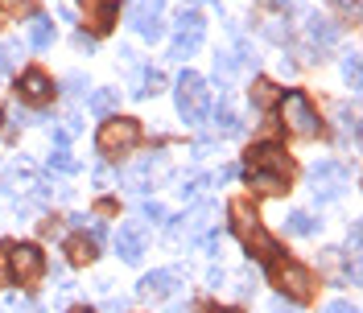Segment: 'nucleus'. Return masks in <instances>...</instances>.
Masks as SVG:
<instances>
[{
  "label": "nucleus",
  "mask_w": 363,
  "mask_h": 313,
  "mask_svg": "<svg viewBox=\"0 0 363 313\" xmlns=\"http://www.w3.org/2000/svg\"><path fill=\"white\" fill-rule=\"evenodd\" d=\"M231 215H236V231H240V240L248 243V252H256V260H277V240L268 235L265 227H260V218H256V211H252V202H236L231 206Z\"/></svg>",
  "instance_id": "nucleus-1"
},
{
  "label": "nucleus",
  "mask_w": 363,
  "mask_h": 313,
  "mask_svg": "<svg viewBox=\"0 0 363 313\" xmlns=\"http://www.w3.org/2000/svg\"><path fill=\"white\" fill-rule=\"evenodd\" d=\"M281 124L289 128L293 136H318L322 132V116L314 112V103L301 95V91H289V95H281Z\"/></svg>",
  "instance_id": "nucleus-2"
},
{
  "label": "nucleus",
  "mask_w": 363,
  "mask_h": 313,
  "mask_svg": "<svg viewBox=\"0 0 363 313\" xmlns=\"http://www.w3.org/2000/svg\"><path fill=\"white\" fill-rule=\"evenodd\" d=\"M268 272H272V280H277L281 297H289V301H310V297H314V272H310L306 264H293V260H268Z\"/></svg>",
  "instance_id": "nucleus-3"
},
{
  "label": "nucleus",
  "mask_w": 363,
  "mask_h": 313,
  "mask_svg": "<svg viewBox=\"0 0 363 313\" xmlns=\"http://www.w3.org/2000/svg\"><path fill=\"white\" fill-rule=\"evenodd\" d=\"M207 83H202V74L194 71H182V78H178V116L190 124V128H198V124L207 120Z\"/></svg>",
  "instance_id": "nucleus-4"
},
{
  "label": "nucleus",
  "mask_w": 363,
  "mask_h": 313,
  "mask_svg": "<svg viewBox=\"0 0 363 313\" xmlns=\"http://www.w3.org/2000/svg\"><path fill=\"white\" fill-rule=\"evenodd\" d=\"M141 141V124L137 120H108L103 128H99L96 136V148L103 153V157H120V153H132V145Z\"/></svg>",
  "instance_id": "nucleus-5"
},
{
  "label": "nucleus",
  "mask_w": 363,
  "mask_h": 313,
  "mask_svg": "<svg viewBox=\"0 0 363 313\" xmlns=\"http://www.w3.org/2000/svg\"><path fill=\"white\" fill-rule=\"evenodd\" d=\"M4 264H8V276H17L21 285H29V280H38L46 272V256L33 243H8L4 247Z\"/></svg>",
  "instance_id": "nucleus-6"
},
{
  "label": "nucleus",
  "mask_w": 363,
  "mask_h": 313,
  "mask_svg": "<svg viewBox=\"0 0 363 313\" xmlns=\"http://www.w3.org/2000/svg\"><path fill=\"white\" fill-rule=\"evenodd\" d=\"M347 165L339 161H322V165L310 169V190H314L318 202H330V198H342L347 194Z\"/></svg>",
  "instance_id": "nucleus-7"
},
{
  "label": "nucleus",
  "mask_w": 363,
  "mask_h": 313,
  "mask_svg": "<svg viewBox=\"0 0 363 313\" xmlns=\"http://www.w3.org/2000/svg\"><path fill=\"white\" fill-rule=\"evenodd\" d=\"M128 21L137 25V33L145 42H161L166 37V21H161V0H137L128 8Z\"/></svg>",
  "instance_id": "nucleus-8"
},
{
  "label": "nucleus",
  "mask_w": 363,
  "mask_h": 313,
  "mask_svg": "<svg viewBox=\"0 0 363 313\" xmlns=\"http://www.w3.org/2000/svg\"><path fill=\"white\" fill-rule=\"evenodd\" d=\"M186 276H190V268H157V272L141 276L137 293H141V297H170V293L178 289V280H186Z\"/></svg>",
  "instance_id": "nucleus-9"
},
{
  "label": "nucleus",
  "mask_w": 363,
  "mask_h": 313,
  "mask_svg": "<svg viewBox=\"0 0 363 313\" xmlns=\"http://www.w3.org/2000/svg\"><path fill=\"white\" fill-rule=\"evenodd\" d=\"M248 169H260V173H281V177H289V157H285V148L277 145H256L248 153Z\"/></svg>",
  "instance_id": "nucleus-10"
},
{
  "label": "nucleus",
  "mask_w": 363,
  "mask_h": 313,
  "mask_svg": "<svg viewBox=\"0 0 363 313\" xmlns=\"http://www.w3.org/2000/svg\"><path fill=\"white\" fill-rule=\"evenodd\" d=\"M17 91H21L25 103H46L50 95H54V83H50V74L46 71H25L21 74V83H17Z\"/></svg>",
  "instance_id": "nucleus-11"
},
{
  "label": "nucleus",
  "mask_w": 363,
  "mask_h": 313,
  "mask_svg": "<svg viewBox=\"0 0 363 313\" xmlns=\"http://www.w3.org/2000/svg\"><path fill=\"white\" fill-rule=\"evenodd\" d=\"M116 252L124 256V264H141V256H145V231L141 227H120L116 231Z\"/></svg>",
  "instance_id": "nucleus-12"
},
{
  "label": "nucleus",
  "mask_w": 363,
  "mask_h": 313,
  "mask_svg": "<svg viewBox=\"0 0 363 313\" xmlns=\"http://www.w3.org/2000/svg\"><path fill=\"white\" fill-rule=\"evenodd\" d=\"M306 33H310V42H314V58H322V49H330L335 46V42H339V25L335 21H326V17H310V21H306Z\"/></svg>",
  "instance_id": "nucleus-13"
},
{
  "label": "nucleus",
  "mask_w": 363,
  "mask_h": 313,
  "mask_svg": "<svg viewBox=\"0 0 363 313\" xmlns=\"http://www.w3.org/2000/svg\"><path fill=\"white\" fill-rule=\"evenodd\" d=\"M87 107H91L96 116H116V112H120V91L103 87V91H96V95L87 99Z\"/></svg>",
  "instance_id": "nucleus-14"
},
{
  "label": "nucleus",
  "mask_w": 363,
  "mask_h": 313,
  "mask_svg": "<svg viewBox=\"0 0 363 313\" xmlns=\"http://www.w3.org/2000/svg\"><path fill=\"white\" fill-rule=\"evenodd\" d=\"M248 186L260 194H281L285 190V177L281 173H260V169H248Z\"/></svg>",
  "instance_id": "nucleus-15"
},
{
  "label": "nucleus",
  "mask_w": 363,
  "mask_h": 313,
  "mask_svg": "<svg viewBox=\"0 0 363 313\" xmlns=\"http://www.w3.org/2000/svg\"><path fill=\"white\" fill-rule=\"evenodd\" d=\"M202 33H207V21L198 17V13H178V37H190V42H202Z\"/></svg>",
  "instance_id": "nucleus-16"
},
{
  "label": "nucleus",
  "mask_w": 363,
  "mask_h": 313,
  "mask_svg": "<svg viewBox=\"0 0 363 313\" xmlns=\"http://www.w3.org/2000/svg\"><path fill=\"white\" fill-rule=\"evenodd\" d=\"M29 46L33 49H50L54 46V25H50L46 17H33V21H29Z\"/></svg>",
  "instance_id": "nucleus-17"
},
{
  "label": "nucleus",
  "mask_w": 363,
  "mask_h": 313,
  "mask_svg": "<svg viewBox=\"0 0 363 313\" xmlns=\"http://www.w3.org/2000/svg\"><path fill=\"white\" fill-rule=\"evenodd\" d=\"M215 128L223 132V136H240L243 132V124H240V116L227 107V95H223V103H219V112H215Z\"/></svg>",
  "instance_id": "nucleus-18"
},
{
  "label": "nucleus",
  "mask_w": 363,
  "mask_h": 313,
  "mask_svg": "<svg viewBox=\"0 0 363 313\" xmlns=\"http://www.w3.org/2000/svg\"><path fill=\"white\" fill-rule=\"evenodd\" d=\"M318 227H322V223H318L314 215H306V211H293V215L285 218V231H289V235H318Z\"/></svg>",
  "instance_id": "nucleus-19"
},
{
  "label": "nucleus",
  "mask_w": 363,
  "mask_h": 313,
  "mask_svg": "<svg viewBox=\"0 0 363 313\" xmlns=\"http://www.w3.org/2000/svg\"><path fill=\"white\" fill-rule=\"evenodd\" d=\"M252 107H256V112H265V107H272V103H277V99H281V91H277V87H272V83H265V78H260V83H256V87H252Z\"/></svg>",
  "instance_id": "nucleus-20"
},
{
  "label": "nucleus",
  "mask_w": 363,
  "mask_h": 313,
  "mask_svg": "<svg viewBox=\"0 0 363 313\" xmlns=\"http://www.w3.org/2000/svg\"><path fill=\"white\" fill-rule=\"evenodd\" d=\"M67 252H71V264H91V260H96V243L83 240V235H74V240L67 243Z\"/></svg>",
  "instance_id": "nucleus-21"
},
{
  "label": "nucleus",
  "mask_w": 363,
  "mask_h": 313,
  "mask_svg": "<svg viewBox=\"0 0 363 313\" xmlns=\"http://www.w3.org/2000/svg\"><path fill=\"white\" fill-rule=\"evenodd\" d=\"M50 169H58V173H79V161H74L67 148H54V153H50Z\"/></svg>",
  "instance_id": "nucleus-22"
},
{
  "label": "nucleus",
  "mask_w": 363,
  "mask_h": 313,
  "mask_svg": "<svg viewBox=\"0 0 363 313\" xmlns=\"http://www.w3.org/2000/svg\"><path fill=\"white\" fill-rule=\"evenodd\" d=\"M342 74H347V83H351V91H359L363 74H359V54H355V49H351V54L342 58Z\"/></svg>",
  "instance_id": "nucleus-23"
},
{
  "label": "nucleus",
  "mask_w": 363,
  "mask_h": 313,
  "mask_svg": "<svg viewBox=\"0 0 363 313\" xmlns=\"http://www.w3.org/2000/svg\"><path fill=\"white\" fill-rule=\"evenodd\" d=\"M116 17H120V8H116L112 0H103V4H99V13H96V29H99V33H103V29H112Z\"/></svg>",
  "instance_id": "nucleus-24"
},
{
  "label": "nucleus",
  "mask_w": 363,
  "mask_h": 313,
  "mask_svg": "<svg viewBox=\"0 0 363 313\" xmlns=\"http://www.w3.org/2000/svg\"><path fill=\"white\" fill-rule=\"evenodd\" d=\"M17 62H21V46L17 42H4L0 46V71H17Z\"/></svg>",
  "instance_id": "nucleus-25"
},
{
  "label": "nucleus",
  "mask_w": 363,
  "mask_h": 313,
  "mask_svg": "<svg viewBox=\"0 0 363 313\" xmlns=\"http://www.w3.org/2000/svg\"><path fill=\"white\" fill-rule=\"evenodd\" d=\"M198 46H202V42H190V37H178V42L170 46V58H173V62H186V58H190V54H194Z\"/></svg>",
  "instance_id": "nucleus-26"
},
{
  "label": "nucleus",
  "mask_w": 363,
  "mask_h": 313,
  "mask_svg": "<svg viewBox=\"0 0 363 313\" xmlns=\"http://www.w3.org/2000/svg\"><path fill=\"white\" fill-rule=\"evenodd\" d=\"M141 215H145L149 223H161V218H166V206H161V202H145V211H141Z\"/></svg>",
  "instance_id": "nucleus-27"
},
{
  "label": "nucleus",
  "mask_w": 363,
  "mask_h": 313,
  "mask_svg": "<svg viewBox=\"0 0 363 313\" xmlns=\"http://www.w3.org/2000/svg\"><path fill=\"white\" fill-rule=\"evenodd\" d=\"M219 243H223V231H207V235H202V247H207L211 256H219Z\"/></svg>",
  "instance_id": "nucleus-28"
},
{
  "label": "nucleus",
  "mask_w": 363,
  "mask_h": 313,
  "mask_svg": "<svg viewBox=\"0 0 363 313\" xmlns=\"http://www.w3.org/2000/svg\"><path fill=\"white\" fill-rule=\"evenodd\" d=\"M198 186H202V177H198V173H194V177H186V182H182V198H194V194H198Z\"/></svg>",
  "instance_id": "nucleus-29"
},
{
  "label": "nucleus",
  "mask_w": 363,
  "mask_h": 313,
  "mask_svg": "<svg viewBox=\"0 0 363 313\" xmlns=\"http://www.w3.org/2000/svg\"><path fill=\"white\" fill-rule=\"evenodd\" d=\"M74 46H79V49H87V54H91V49H96V37H91V33H74Z\"/></svg>",
  "instance_id": "nucleus-30"
},
{
  "label": "nucleus",
  "mask_w": 363,
  "mask_h": 313,
  "mask_svg": "<svg viewBox=\"0 0 363 313\" xmlns=\"http://www.w3.org/2000/svg\"><path fill=\"white\" fill-rule=\"evenodd\" d=\"M326 313H359V309H355L351 301H330V305H326Z\"/></svg>",
  "instance_id": "nucleus-31"
},
{
  "label": "nucleus",
  "mask_w": 363,
  "mask_h": 313,
  "mask_svg": "<svg viewBox=\"0 0 363 313\" xmlns=\"http://www.w3.org/2000/svg\"><path fill=\"white\" fill-rule=\"evenodd\" d=\"M103 313H124V297H108L103 301Z\"/></svg>",
  "instance_id": "nucleus-32"
},
{
  "label": "nucleus",
  "mask_w": 363,
  "mask_h": 313,
  "mask_svg": "<svg viewBox=\"0 0 363 313\" xmlns=\"http://www.w3.org/2000/svg\"><path fill=\"white\" fill-rule=\"evenodd\" d=\"M8 124H13V128H21V124H29V116H25L21 107H13V112H8Z\"/></svg>",
  "instance_id": "nucleus-33"
},
{
  "label": "nucleus",
  "mask_w": 363,
  "mask_h": 313,
  "mask_svg": "<svg viewBox=\"0 0 363 313\" xmlns=\"http://www.w3.org/2000/svg\"><path fill=\"white\" fill-rule=\"evenodd\" d=\"M79 91H83V78L71 74V78H67V95H79Z\"/></svg>",
  "instance_id": "nucleus-34"
},
{
  "label": "nucleus",
  "mask_w": 363,
  "mask_h": 313,
  "mask_svg": "<svg viewBox=\"0 0 363 313\" xmlns=\"http://www.w3.org/2000/svg\"><path fill=\"white\" fill-rule=\"evenodd\" d=\"M272 313H297V309H293L285 297H277V301H272Z\"/></svg>",
  "instance_id": "nucleus-35"
},
{
  "label": "nucleus",
  "mask_w": 363,
  "mask_h": 313,
  "mask_svg": "<svg viewBox=\"0 0 363 313\" xmlns=\"http://www.w3.org/2000/svg\"><path fill=\"white\" fill-rule=\"evenodd\" d=\"M17 4H21V0H0V8H17Z\"/></svg>",
  "instance_id": "nucleus-36"
},
{
  "label": "nucleus",
  "mask_w": 363,
  "mask_h": 313,
  "mask_svg": "<svg viewBox=\"0 0 363 313\" xmlns=\"http://www.w3.org/2000/svg\"><path fill=\"white\" fill-rule=\"evenodd\" d=\"M265 4H272V8H281V4H289V0H265Z\"/></svg>",
  "instance_id": "nucleus-37"
},
{
  "label": "nucleus",
  "mask_w": 363,
  "mask_h": 313,
  "mask_svg": "<svg viewBox=\"0 0 363 313\" xmlns=\"http://www.w3.org/2000/svg\"><path fill=\"white\" fill-rule=\"evenodd\" d=\"M215 313H236V309H215Z\"/></svg>",
  "instance_id": "nucleus-38"
},
{
  "label": "nucleus",
  "mask_w": 363,
  "mask_h": 313,
  "mask_svg": "<svg viewBox=\"0 0 363 313\" xmlns=\"http://www.w3.org/2000/svg\"><path fill=\"white\" fill-rule=\"evenodd\" d=\"M74 313H91V309H74Z\"/></svg>",
  "instance_id": "nucleus-39"
},
{
  "label": "nucleus",
  "mask_w": 363,
  "mask_h": 313,
  "mask_svg": "<svg viewBox=\"0 0 363 313\" xmlns=\"http://www.w3.org/2000/svg\"><path fill=\"white\" fill-rule=\"evenodd\" d=\"M198 4H202V0H198Z\"/></svg>",
  "instance_id": "nucleus-40"
}]
</instances>
